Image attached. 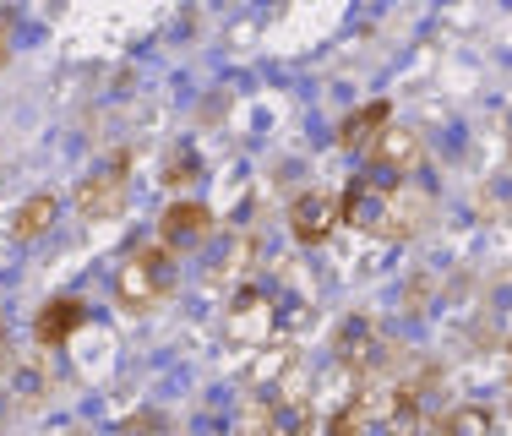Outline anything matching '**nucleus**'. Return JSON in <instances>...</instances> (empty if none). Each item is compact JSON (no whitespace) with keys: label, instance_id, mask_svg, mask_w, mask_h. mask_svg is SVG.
<instances>
[{"label":"nucleus","instance_id":"nucleus-1","mask_svg":"<svg viewBox=\"0 0 512 436\" xmlns=\"http://www.w3.org/2000/svg\"><path fill=\"white\" fill-rule=\"evenodd\" d=\"M338 208H344V224L365 229V235L409 240V235H420L425 218H431V197H425L409 175H382V169H365L355 186L338 197Z\"/></svg>","mask_w":512,"mask_h":436},{"label":"nucleus","instance_id":"nucleus-2","mask_svg":"<svg viewBox=\"0 0 512 436\" xmlns=\"http://www.w3.org/2000/svg\"><path fill=\"white\" fill-rule=\"evenodd\" d=\"M169 278H175V268H169V246H137L126 257V268L115 273V295L126 300L131 311H148L169 289Z\"/></svg>","mask_w":512,"mask_h":436},{"label":"nucleus","instance_id":"nucleus-3","mask_svg":"<svg viewBox=\"0 0 512 436\" xmlns=\"http://www.w3.org/2000/svg\"><path fill=\"white\" fill-rule=\"evenodd\" d=\"M425 159V148H420V137L414 131H376V142H371V169H382V175H414Z\"/></svg>","mask_w":512,"mask_h":436},{"label":"nucleus","instance_id":"nucleus-4","mask_svg":"<svg viewBox=\"0 0 512 436\" xmlns=\"http://www.w3.org/2000/svg\"><path fill=\"white\" fill-rule=\"evenodd\" d=\"M344 218V208H338V197H327V191H311V197H300L295 208H289V224H295V240H306V246H316V240L333 235V224Z\"/></svg>","mask_w":512,"mask_h":436},{"label":"nucleus","instance_id":"nucleus-5","mask_svg":"<svg viewBox=\"0 0 512 436\" xmlns=\"http://www.w3.org/2000/svg\"><path fill=\"white\" fill-rule=\"evenodd\" d=\"M120 202H126V180H120V164H115V169H99V175L82 180V191H77L82 218H115Z\"/></svg>","mask_w":512,"mask_h":436},{"label":"nucleus","instance_id":"nucleus-6","mask_svg":"<svg viewBox=\"0 0 512 436\" xmlns=\"http://www.w3.org/2000/svg\"><path fill=\"white\" fill-rule=\"evenodd\" d=\"M207 229H213V213L202 202H180L164 213V246H197V240H207Z\"/></svg>","mask_w":512,"mask_h":436},{"label":"nucleus","instance_id":"nucleus-7","mask_svg":"<svg viewBox=\"0 0 512 436\" xmlns=\"http://www.w3.org/2000/svg\"><path fill=\"white\" fill-rule=\"evenodd\" d=\"M82 327V300H50V306L39 311V344H66L71 333Z\"/></svg>","mask_w":512,"mask_h":436},{"label":"nucleus","instance_id":"nucleus-8","mask_svg":"<svg viewBox=\"0 0 512 436\" xmlns=\"http://www.w3.org/2000/svg\"><path fill=\"white\" fill-rule=\"evenodd\" d=\"M382 126H387V104H365L360 115L344 120V131H338V148H371Z\"/></svg>","mask_w":512,"mask_h":436},{"label":"nucleus","instance_id":"nucleus-9","mask_svg":"<svg viewBox=\"0 0 512 436\" xmlns=\"http://www.w3.org/2000/svg\"><path fill=\"white\" fill-rule=\"evenodd\" d=\"M50 218H55V197H33V202H22V208H17L11 235H17V240H33V235H44V229H50Z\"/></svg>","mask_w":512,"mask_h":436},{"label":"nucleus","instance_id":"nucleus-10","mask_svg":"<svg viewBox=\"0 0 512 436\" xmlns=\"http://www.w3.org/2000/svg\"><path fill=\"white\" fill-rule=\"evenodd\" d=\"M442 436H491V415L485 409H453V415L442 420Z\"/></svg>","mask_w":512,"mask_h":436},{"label":"nucleus","instance_id":"nucleus-11","mask_svg":"<svg viewBox=\"0 0 512 436\" xmlns=\"http://www.w3.org/2000/svg\"><path fill=\"white\" fill-rule=\"evenodd\" d=\"M0 366H6V322H0Z\"/></svg>","mask_w":512,"mask_h":436},{"label":"nucleus","instance_id":"nucleus-12","mask_svg":"<svg viewBox=\"0 0 512 436\" xmlns=\"http://www.w3.org/2000/svg\"><path fill=\"white\" fill-rule=\"evenodd\" d=\"M0 66H6V28H0Z\"/></svg>","mask_w":512,"mask_h":436},{"label":"nucleus","instance_id":"nucleus-13","mask_svg":"<svg viewBox=\"0 0 512 436\" xmlns=\"http://www.w3.org/2000/svg\"><path fill=\"white\" fill-rule=\"evenodd\" d=\"M507 371H512V366H507Z\"/></svg>","mask_w":512,"mask_h":436}]
</instances>
